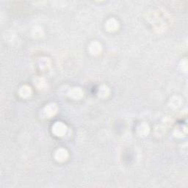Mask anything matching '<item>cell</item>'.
I'll return each instance as SVG.
<instances>
[{"instance_id": "2", "label": "cell", "mask_w": 188, "mask_h": 188, "mask_svg": "<svg viewBox=\"0 0 188 188\" xmlns=\"http://www.w3.org/2000/svg\"><path fill=\"white\" fill-rule=\"evenodd\" d=\"M57 110V107L56 105H54V104H49L43 109V114L46 117H51L55 114Z\"/></svg>"}, {"instance_id": "9", "label": "cell", "mask_w": 188, "mask_h": 188, "mask_svg": "<svg viewBox=\"0 0 188 188\" xmlns=\"http://www.w3.org/2000/svg\"><path fill=\"white\" fill-rule=\"evenodd\" d=\"M98 94L101 97H106L108 96L109 94V89L107 86H101L99 88V91H98Z\"/></svg>"}, {"instance_id": "1", "label": "cell", "mask_w": 188, "mask_h": 188, "mask_svg": "<svg viewBox=\"0 0 188 188\" xmlns=\"http://www.w3.org/2000/svg\"><path fill=\"white\" fill-rule=\"evenodd\" d=\"M67 131V128L65 124L61 122H57L52 127V132L57 136L64 135Z\"/></svg>"}, {"instance_id": "8", "label": "cell", "mask_w": 188, "mask_h": 188, "mask_svg": "<svg viewBox=\"0 0 188 188\" xmlns=\"http://www.w3.org/2000/svg\"><path fill=\"white\" fill-rule=\"evenodd\" d=\"M31 93H32V90L30 87L28 86H23L19 90V94L22 97H28L30 96Z\"/></svg>"}, {"instance_id": "7", "label": "cell", "mask_w": 188, "mask_h": 188, "mask_svg": "<svg viewBox=\"0 0 188 188\" xmlns=\"http://www.w3.org/2000/svg\"><path fill=\"white\" fill-rule=\"evenodd\" d=\"M138 132L139 133L140 136H145L149 133V126L146 123L140 124L139 127L138 128Z\"/></svg>"}, {"instance_id": "4", "label": "cell", "mask_w": 188, "mask_h": 188, "mask_svg": "<svg viewBox=\"0 0 188 188\" xmlns=\"http://www.w3.org/2000/svg\"><path fill=\"white\" fill-rule=\"evenodd\" d=\"M90 53L92 54H98L101 52V44L98 42H94L92 43L90 46V48H89Z\"/></svg>"}, {"instance_id": "5", "label": "cell", "mask_w": 188, "mask_h": 188, "mask_svg": "<svg viewBox=\"0 0 188 188\" xmlns=\"http://www.w3.org/2000/svg\"><path fill=\"white\" fill-rule=\"evenodd\" d=\"M106 27L109 31H115L118 27V21L115 19H109L106 24Z\"/></svg>"}, {"instance_id": "10", "label": "cell", "mask_w": 188, "mask_h": 188, "mask_svg": "<svg viewBox=\"0 0 188 188\" xmlns=\"http://www.w3.org/2000/svg\"><path fill=\"white\" fill-rule=\"evenodd\" d=\"M35 85H36V86L38 87H43L44 85H46L44 79H42V78H38V79H36L35 82Z\"/></svg>"}, {"instance_id": "11", "label": "cell", "mask_w": 188, "mask_h": 188, "mask_svg": "<svg viewBox=\"0 0 188 188\" xmlns=\"http://www.w3.org/2000/svg\"><path fill=\"white\" fill-rule=\"evenodd\" d=\"M41 65H40V66H41V68H47V67L49 65V60L48 59H46V58H43V59L41 60Z\"/></svg>"}, {"instance_id": "3", "label": "cell", "mask_w": 188, "mask_h": 188, "mask_svg": "<svg viewBox=\"0 0 188 188\" xmlns=\"http://www.w3.org/2000/svg\"><path fill=\"white\" fill-rule=\"evenodd\" d=\"M68 157V152L63 149H60L56 151L55 158L57 161L63 162Z\"/></svg>"}, {"instance_id": "6", "label": "cell", "mask_w": 188, "mask_h": 188, "mask_svg": "<svg viewBox=\"0 0 188 188\" xmlns=\"http://www.w3.org/2000/svg\"><path fill=\"white\" fill-rule=\"evenodd\" d=\"M83 92L79 87H74L70 90V96L74 98H79L83 96Z\"/></svg>"}]
</instances>
